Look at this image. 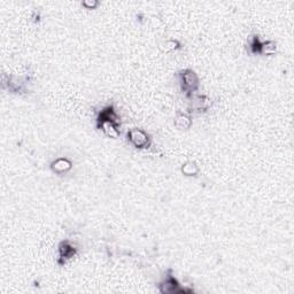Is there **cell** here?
<instances>
[{
    "instance_id": "8fae6325",
    "label": "cell",
    "mask_w": 294,
    "mask_h": 294,
    "mask_svg": "<svg viewBox=\"0 0 294 294\" xmlns=\"http://www.w3.org/2000/svg\"><path fill=\"white\" fill-rule=\"evenodd\" d=\"M181 43L177 39H167L163 44L160 45V48L163 52H174V51L181 48Z\"/></svg>"
},
{
    "instance_id": "5b68a950",
    "label": "cell",
    "mask_w": 294,
    "mask_h": 294,
    "mask_svg": "<svg viewBox=\"0 0 294 294\" xmlns=\"http://www.w3.org/2000/svg\"><path fill=\"white\" fill-rule=\"evenodd\" d=\"M159 289H160V292L163 294L191 292L190 289H185L181 286V284H179L178 280L175 278V276L173 275L172 269H168L167 273H165L164 278L159 285Z\"/></svg>"
},
{
    "instance_id": "30bf717a",
    "label": "cell",
    "mask_w": 294,
    "mask_h": 294,
    "mask_svg": "<svg viewBox=\"0 0 294 294\" xmlns=\"http://www.w3.org/2000/svg\"><path fill=\"white\" fill-rule=\"evenodd\" d=\"M181 172L184 176L193 177V176H198V174H199L200 172V168H199V165H198V163L194 162V161H186L185 163L182 164Z\"/></svg>"
},
{
    "instance_id": "3957f363",
    "label": "cell",
    "mask_w": 294,
    "mask_h": 294,
    "mask_svg": "<svg viewBox=\"0 0 294 294\" xmlns=\"http://www.w3.org/2000/svg\"><path fill=\"white\" fill-rule=\"evenodd\" d=\"M127 139L129 144L137 150H146L151 146L152 138L145 130L140 128H132L127 132Z\"/></svg>"
},
{
    "instance_id": "277c9868",
    "label": "cell",
    "mask_w": 294,
    "mask_h": 294,
    "mask_svg": "<svg viewBox=\"0 0 294 294\" xmlns=\"http://www.w3.org/2000/svg\"><path fill=\"white\" fill-rule=\"evenodd\" d=\"M250 51L253 54L274 55L277 52V43L274 40H261L259 36H253L250 40Z\"/></svg>"
},
{
    "instance_id": "52a82bcc",
    "label": "cell",
    "mask_w": 294,
    "mask_h": 294,
    "mask_svg": "<svg viewBox=\"0 0 294 294\" xmlns=\"http://www.w3.org/2000/svg\"><path fill=\"white\" fill-rule=\"evenodd\" d=\"M190 101L191 106L188 109H193V112H206L210 106V99L207 95L194 94Z\"/></svg>"
},
{
    "instance_id": "9c48e42d",
    "label": "cell",
    "mask_w": 294,
    "mask_h": 294,
    "mask_svg": "<svg viewBox=\"0 0 294 294\" xmlns=\"http://www.w3.org/2000/svg\"><path fill=\"white\" fill-rule=\"evenodd\" d=\"M174 123L175 127L178 128L179 130H188L192 126V117L186 113L177 112Z\"/></svg>"
},
{
    "instance_id": "8992f818",
    "label": "cell",
    "mask_w": 294,
    "mask_h": 294,
    "mask_svg": "<svg viewBox=\"0 0 294 294\" xmlns=\"http://www.w3.org/2000/svg\"><path fill=\"white\" fill-rule=\"evenodd\" d=\"M58 253V264L64 265L69 260H71L77 254V248L69 240H62L59 243Z\"/></svg>"
},
{
    "instance_id": "6da1fadb",
    "label": "cell",
    "mask_w": 294,
    "mask_h": 294,
    "mask_svg": "<svg viewBox=\"0 0 294 294\" xmlns=\"http://www.w3.org/2000/svg\"><path fill=\"white\" fill-rule=\"evenodd\" d=\"M96 128L98 130L104 133L106 137L117 139L121 135V121H119V115L115 109L114 105H108L100 110L98 116H96Z\"/></svg>"
},
{
    "instance_id": "7a4b0ae2",
    "label": "cell",
    "mask_w": 294,
    "mask_h": 294,
    "mask_svg": "<svg viewBox=\"0 0 294 294\" xmlns=\"http://www.w3.org/2000/svg\"><path fill=\"white\" fill-rule=\"evenodd\" d=\"M178 78L181 90L187 99H191L193 95L197 94L200 86V81L194 70H192L190 68L183 69V70L179 71Z\"/></svg>"
},
{
    "instance_id": "ba28073f",
    "label": "cell",
    "mask_w": 294,
    "mask_h": 294,
    "mask_svg": "<svg viewBox=\"0 0 294 294\" xmlns=\"http://www.w3.org/2000/svg\"><path fill=\"white\" fill-rule=\"evenodd\" d=\"M50 167L54 174L62 175L68 173L69 170L72 168V162L71 160L68 158H58L51 162Z\"/></svg>"
},
{
    "instance_id": "7c38bea8",
    "label": "cell",
    "mask_w": 294,
    "mask_h": 294,
    "mask_svg": "<svg viewBox=\"0 0 294 294\" xmlns=\"http://www.w3.org/2000/svg\"><path fill=\"white\" fill-rule=\"evenodd\" d=\"M82 6L86 9H95L99 6V2H96V0H92V2L91 0H85V2L82 3Z\"/></svg>"
}]
</instances>
